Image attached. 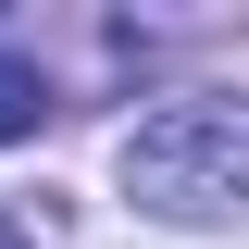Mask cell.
I'll use <instances>...</instances> for the list:
<instances>
[{
  "label": "cell",
  "instance_id": "6da1fadb",
  "mask_svg": "<svg viewBox=\"0 0 249 249\" xmlns=\"http://www.w3.org/2000/svg\"><path fill=\"white\" fill-rule=\"evenodd\" d=\"M112 175H124V199L162 212V224L249 212V100H162L150 124H124Z\"/></svg>",
  "mask_w": 249,
  "mask_h": 249
},
{
  "label": "cell",
  "instance_id": "7a4b0ae2",
  "mask_svg": "<svg viewBox=\"0 0 249 249\" xmlns=\"http://www.w3.org/2000/svg\"><path fill=\"white\" fill-rule=\"evenodd\" d=\"M37 124H50V75L0 50V150H13V137H37Z\"/></svg>",
  "mask_w": 249,
  "mask_h": 249
}]
</instances>
